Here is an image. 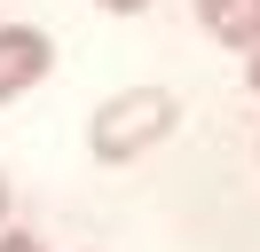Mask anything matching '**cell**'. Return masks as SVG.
Segmentation results:
<instances>
[{"label":"cell","instance_id":"5b68a950","mask_svg":"<svg viewBox=\"0 0 260 252\" xmlns=\"http://www.w3.org/2000/svg\"><path fill=\"white\" fill-rule=\"evenodd\" d=\"M95 8H118V16H142L150 0H95Z\"/></svg>","mask_w":260,"mask_h":252},{"label":"cell","instance_id":"8992f818","mask_svg":"<svg viewBox=\"0 0 260 252\" xmlns=\"http://www.w3.org/2000/svg\"><path fill=\"white\" fill-rule=\"evenodd\" d=\"M0 252H40V236H0Z\"/></svg>","mask_w":260,"mask_h":252},{"label":"cell","instance_id":"3957f363","mask_svg":"<svg viewBox=\"0 0 260 252\" xmlns=\"http://www.w3.org/2000/svg\"><path fill=\"white\" fill-rule=\"evenodd\" d=\"M197 24L221 47H252L260 40V0H197Z\"/></svg>","mask_w":260,"mask_h":252},{"label":"cell","instance_id":"7a4b0ae2","mask_svg":"<svg viewBox=\"0 0 260 252\" xmlns=\"http://www.w3.org/2000/svg\"><path fill=\"white\" fill-rule=\"evenodd\" d=\"M48 71H55V40H48V32H32V24H0V103H8V94H24V87H40Z\"/></svg>","mask_w":260,"mask_h":252},{"label":"cell","instance_id":"277c9868","mask_svg":"<svg viewBox=\"0 0 260 252\" xmlns=\"http://www.w3.org/2000/svg\"><path fill=\"white\" fill-rule=\"evenodd\" d=\"M244 79H252V94H260V40L244 47Z\"/></svg>","mask_w":260,"mask_h":252},{"label":"cell","instance_id":"6da1fadb","mask_svg":"<svg viewBox=\"0 0 260 252\" xmlns=\"http://www.w3.org/2000/svg\"><path fill=\"white\" fill-rule=\"evenodd\" d=\"M174 118H181V103L166 87H126V94H111V103L95 110L87 142H95L103 166H134L142 150H158V142L174 134Z\"/></svg>","mask_w":260,"mask_h":252},{"label":"cell","instance_id":"52a82bcc","mask_svg":"<svg viewBox=\"0 0 260 252\" xmlns=\"http://www.w3.org/2000/svg\"><path fill=\"white\" fill-rule=\"evenodd\" d=\"M0 220H8V181H0Z\"/></svg>","mask_w":260,"mask_h":252}]
</instances>
